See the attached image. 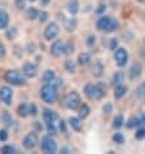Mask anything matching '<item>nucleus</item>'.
<instances>
[{
    "mask_svg": "<svg viewBox=\"0 0 145 154\" xmlns=\"http://www.w3.org/2000/svg\"><path fill=\"white\" fill-rule=\"evenodd\" d=\"M23 74L27 76V78H34L36 75V67L32 65L31 62H26L23 65Z\"/></svg>",
    "mask_w": 145,
    "mask_h": 154,
    "instance_id": "14",
    "label": "nucleus"
},
{
    "mask_svg": "<svg viewBox=\"0 0 145 154\" xmlns=\"http://www.w3.org/2000/svg\"><path fill=\"white\" fill-rule=\"evenodd\" d=\"M66 106L70 110H75L80 106V96L76 92H70L66 97Z\"/></svg>",
    "mask_w": 145,
    "mask_h": 154,
    "instance_id": "4",
    "label": "nucleus"
},
{
    "mask_svg": "<svg viewBox=\"0 0 145 154\" xmlns=\"http://www.w3.org/2000/svg\"><path fill=\"white\" fill-rule=\"evenodd\" d=\"M135 137L137 140L145 139V128H140V130H137V132L135 134Z\"/></svg>",
    "mask_w": 145,
    "mask_h": 154,
    "instance_id": "37",
    "label": "nucleus"
},
{
    "mask_svg": "<svg viewBox=\"0 0 145 154\" xmlns=\"http://www.w3.org/2000/svg\"><path fill=\"white\" fill-rule=\"evenodd\" d=\"M8 139V132L5 130H2L0 131V141H5Z\"/></svg>",
    "mask_w": 145,
    "mask_h": 154,
    "instance_id": "41",
    "label": "nucleus"
},
{
    "mask_svg": "<svg viewBox=\"0 0 145 154\" xmlns=\"http://www.w3.org/2000/svg\"><path fill=\"white\" fill-rule=\"evenodd\" d=\"M60 128H61V130H62L63 132H66V127H65V123H63V122L60 123Z\"/></svg>",
    "mask_w": 145,
    "mask_h": 154,
    "instance_id": "48",
    "label": "nucleus"
},
{
    "mask_svg": "<svg viewBox=\"0 0 145 154\" xmlns=\"http://www.w3.org/2000/svg\"><path fill=\"white\" fill-rule=\"evenodd\" d=\"M65 70L67 72H74L75 71V65L71 60H66L65 61Z\"/></svg>",
    "mask_w": 145,
    "mask_h": 154,
    "instance_id": "29",
    "label": "nucleus"
},
{
    "mask_svg": "<svg viewBox=\"0 0 145 154\" xmlns=\"http://www.w3.org/2000/svg\"><path fill=\"white\" fill-rule=\"evenodd\" d=\"M2 118H3L4 125H7V126H11L12 125V117H11V114L8 113V112H4Z\"/></svg>",
    "mask_w": 145,
    "mask_h": 154,
    "instance_id": "33",
    "label": "nucleus"
},
{
    "mask_svg": "<svg viewBox=\"0 0 145 154\" xmlns=\"http://www.w3.org/2000/svg\"><path fill=\"white\" fill-rule=\"evenodd\" d=\"M38 16H39V21H40V22H45V21L48 20V13H47V12H40Z\"/></svg>",
    "mask_w": 145,
    "mask_h": 154,
    "instance_id": "40",
    "label": "nucleus"
},
{
    "mask_svg": "<svg viewBox=\"0 0 145 154\" xmlns=\"http://www.w3.org/2000/svg\"><path fill=\"white\" fill-rule=\"evenodd\" d=\"M30 2H35V0H30Z\"/></svg>",
    "mask_w": 145,
    "mask_h": 154,
    "instance_id": "54",
    "label": "nucleus"
},
{
    "mask_svg": "<svg viewBox=\"0 0 145 154\" xmlns=\"http://www.w3.org/2000/svg\"><path fill=\"white\" fill-rule=\"evenodd\" d=\"M9 23V16L7 12L0 11V29H5Z\"/></svg>",
    "mask_w": 145,
    "mask_h": 154,
    "instance_id": "19",
    "label": "nucleus"
},
{
    "mask_svg": "<svg viewBox=\"0 0 145 154\" xmlns=\"http://www.w3.org/2000/svg\"><path fill=\"white\" fill-rule=\"evenodd\" d=\"M95 42H96V38L93 36V35L88 36V39H87V44L88 45H93V44H95Z\"/></svg>",
    "mask_w": 145,
    "mask_h": 154,
    "instance_id": "43",
    "label": "nucleus"
},
{
    "mask_svg": "<svg viewBox=\"0 0 145 154\" xmlns=\"http://www.w3.org/2000/svg\"><path fill=\"white\" fill-rule=\"evenodd\" d=\"M0 100L5 105H11L12 102V89L9 87H2L0 88Z\"/></svg>",
    "mask_w": 145,
    "mask_h": 154,
    "instance_id": "10",
    "label": "nucleus"
},
{
    "mask_svg": "<svg viewBox=\"0 0 145 154\" xmlns=\"http://www.w3.org/2000/svg\"><path fill=\"white\" fill-rule=\"evenodd\" d=\"M0 150H2L3 154H14V153H17L16 149L13 146H11V145H5V146H3Z\"/></svg>",
    "mask_w": 145,
    "mask_h": 154,
    "instance_id": "32",
    "label": "nucleus"
},
{
    "mask_svg": "<svg viewBox=\"0 0 145 154\" xmlns=\"http://www.w3.org/2000/svg\"><path fill=\"white\" fill-rule=\"evenodd\" d=\"M106 95V85L104 83H97L93 85V98L95 100H101Z\"/></svg>",
    "mask_w": 145,
    "mask_h": 154,
    "instance_id": "9",
    "label": "nucleus"
},
{
    "mask_svg": "<svg viewBox=\"0 0 145 154\" xmlns=\"http://www.w3.org/2000/svg\"><path fill=\"white\" fill-rule=\"evenodd\" d=\"M35 52V44H29V53Z\"/></svg>",
    "mask_w": 145,
    "mask_h": 154,
    "instance_id": "47",
    "label": "nucleus"
},
{
    "mask_svg": "<svg viewBox=\"0 0 145 154\" xmlns=\"http://www.w3.org/2000/svg\"><path fill=\"white\" fill-rule=\"evenodd\" d=\"M114 58L118 66H125L127 61H128V53L125 48H117L116 53H114Z\"/></svg>",
    "mask_w": 145,
    "mask_h": 154,
    "instance_id": "8",
    "label": "nucleus"
},
{
    "mask_svg": "<svg viewBox=\"0 0 145 154\" xmlns=\"http://www.w3.org/2000/svg\"><path fill=\"white\" fill-rule=\"evenodd\" d=\"M17 34H18V32H17V29H16V27H12V29H9V30L7 31V38H8L9 40H11V39H16Z\"/></svg>",
    "mask_w": 145,
    "mask_h": 154,
    "instance_id": "34",
    "label": "nucleus"
},
{
    "mask_svg": "<svg viewBox=\"0 0 145 154\" xmlns=\"http://www.w3.org/2000/svg\"><path fill=\"white\" fill-rule=\"evenodd\" d=\"M72 52H74V44H72L71 42L66 43V44L63 45V53L65 54H71Z\"/></svg>",
    "mask_w": 145,
    "mask_h": 154,
    "instance_id": "31",
    "label": "nucleus"
},
{
    "mask_svg": "<svg viewBox=\"0 0 145 154\" xmlns=\"http://www.w3.org/2000/svg\"><path fill=\"white\" fill-rule=\"evenodd\" d=\"M123 122H125V119H123V115H117V117L114 118L113 127H114V128H119V127H122Z\"/></svg>",
    "mask_w": 145,
    "mask_h": 154,
    "instance_id": "28",
    "label": "nucleus"
},
{
    "mask_svg": "<svg viewBox=\"0 0 145 154\" xmlns=\"http://www.w3.org/2000/svg\"><path fill=\"white\" fill-rule=\"evenodd\" d=\"M58 32H60L58 25L56 22H51L44 30V38L47 40H52V39H54V38H57Z\"/></svg>",
    "mask_w": 145,
    "mask_h": 154,
    "instance_id": "6",
    "label": "nucleus"
},
{
    "mask_svg": "<svg viewBox=\"0 0 145 154\" xmlns=\"http://www.w3.org/2000/svg\"><path fill=\"white\" fill-rule=\"evenodd\" d=\"M122 80H123V74L121 71H117V72H114V75H113V78H112V83L113 85H119L122 83Z\"/></svg>",
    "mask_w": 145,
    "mask_h": 154,
    "instance_id": "22",
    "label": "nucleus"
},
{
    "mask_svg": "<svg viewBox=\"0 0 145 154\" xmlns=\"http://www.w3.org/2000/svg\"><path fill=\"white\" fill-rule=\"evenodd\" d=\"M14 4L17 9H23L25 8V0H14Z\"/></svg>",
    "mask_w": 145,
    "mask_h": 154,
    "instance_id": "39",
    "label": "nucleus"
},
{
    "mask_svg": "<svg viewBox=\"0 0 145 154\" xmlns=\"http://www.w3.org/2000/svg\"><path fill=\"white\" fill-rule=\"evenodd\" d=\"M5 57V48H4V45L0 43V58H4Z\"/></svg>",
    "mask_w": 145,
    "mask_h": 154,
    "instance_id": "44",
    "label": "nucleus"
},
{
    "mask_svg": "<svg viewBox=\"0 0 145 154\" xmlns=\"http://www.w3.org/2000/svg\"><path fill=\"white\" fill-rule=\"evenodd\" d=\"M18 49H20V47L16 45V47H14V53H16V56H17V57H22V51L20 52Z\"/></svg>",
    "mask_w": 145,
    "mask_h": 154,
    "instance_id": "46",
    "label": "nucleus"
},
{
    "mask_svg": "<svg viewBox=\"0 0 145 154\" xmlns=\"http://www.w3.org/2000/svg\"><path fill=\"white\" fill-rule=\"evenodd\" d=\"M92 74H93V76H97V78L104 74V66H102L101 62H96L95 65L92 66Z\"/></svg>",
    "mask_w": 145,
    "mask_h": 154,
    "instance_id": "17",
    "label": "nucleus"
},
{
    "mask_svg": "<svg viewBox=\"0 0 145 154\" xmlns=\"http://www.w3.org/2000/svg\"><path fill=\"white\" fill-rule=\"evenodd\" d=\"M139 2H140V3H144V2H145V0H139Z\"/></svg>",
    "mask_w": 145,
    "mask_h": 154,
    "instance_id": "53",
    "label": "nucleus"
},
{
    "mask_svg": "<svg viewBox=\"0 0 145 154\" xmlns=\"http://www.w3.org/2000/svg\"><path fill=\"white\" fill-rule=\"evenodd\" d=\"M29 114L32 115V117L38 114V109H36V105L35 104H31V105L29 106Z\"/></svg>",
    "mask_w": 145,
    "mask_h": 154,
    "instance_id": "38",
    "label": "nucleus"
},
{
    "mask_svg": "<svg viewBox=\"0 0 145 154\" xmlns=\"http://www.w3.org/2000/svg\"><path fill=\"white\" fill-rule=\"evenodd\" d=\"M17 112H18V115H21V117H26V115H29V106L25 104H21Z\"/></svg>",
    "mask_w": 145,
    "mask_h": 154,
    "instance_id": "25",
    "label": "nucleus"
},
{
    "mask_svg": "<svg viewBox=\"0 0 145 154\" xmlns=\"http://www.w3.org/2000/svg\"><path fill=\"white\" fill-rule=\"evenodd\" d=\"M76 25H78V22H76L75 18H70V20L65 21V29L67 30V31H74V30L76 29Z\"/></svg>",
    "mask_w": 145,
    "mask_h": 154,
    "instance_id": "20",
    "label": "nucleus"
},
{
    "mask_svg": "<svg viewBox=\"0 0 145 154\" xmlns=\"http://www.w3.org/2000/svg\"><path fill=\"white\" fill-rule=\"evenodd\" d=\"M47 130H48V135H52V136H54V135L57 134L56 127H54L53 123H48V125H47Z\"/></svg>",
    "mask_w": 145,
    "mask_h": 154,
    "instance_id": "36",
    "label": "nucleus"
},
{
    "mask_svg": "<svg viewBox=\"0 0 145 154\" xmlns=\"http://www.w3.org/2000/svg\"><path fill=\"white\" fill-rule=\"evenodd\" d=\"M40 97L47 104H54L57 100V87L52 83H47L40 89Z\"/></svg>",
    "mask_w": 145,
    "mask_h": 154,
    "instance_id": "1",
    "label": "nucleus"
},
{
    "mask_svg": "<svg viewBox=\"0 0 145 154\" xmlns=\"http://www.w3.org/2000/svg\"><path fill=\"white\" fill-rule=\"evenodd\" d=\"M63 45L65 43H62L61 40H56L51 47V54L54 57H60L63 53Z\"/></svg>",
    "mask_w": 145,
    "mask_h": 154,
    "instance_id": "11",
    "label": "nucleus"
},
{
    "mask_svg": "<svg viewBox=\"0 0 145 154\" xmlns=\"http://www.w3.org/2000/svg\"><path fill=\"white\" fill-rule=\"evenodd\" d=\"M113 141L117 144H123L125 143V137H123L122 134H114L113 135Z\"/></svg>",
    "mask_w": 145,
    "mask_h": 154,
    "instance_id": "35",
    "label": "nucleus"
},
{
    "mask_svg": "<svg viewBox=\"0 0 145 154\" xmlns=\"http://www.w3.org/2000/svg\"><path fill=\"white\" fill-rule=\"evenodd\" d=\"M102 11H105V5H100L99 9H97V13H101Z\"/></svg>",
    "mask_w": 145,
    "mask_h": 154,
    "instance_id": "49",
    "label": "nucleus"
},
{
    "mask_svg": "<svg viewBox=\"0 0 145 154\" xmlns=\"http://www.w3.org/2000/svg\"><path fill=\"white\" fill-rule=\"evenodd\" d=\"M48 3H49V0H40V4H42V5H47Z\"/></svg>",
    "mask_w": 145,
    "mask_h": 154,
    "instance_id": "51",
    "label": "nucleus"
},
{
    "mask_svg": "<svg viewBox=\"0 0 145 154\" xmlns=\"http://www.w3.org/2000/svg\"><path fill=\"white\" fill-rule=\"evenodd\" d=\"M102 112H104L105 114H109L110 112H112V105H110V104H106L104 108H102Z\"/></svg>",
    "mask_w": 145,
    "mask_h": 154,
    "instance_id": "42",
    "label": "nucleus"
},
{
    "mask_svg": "<svg viewBox=\"0 0 145 154\" xmlns=\"http://www.w3.org/2000/svg\"><path fill=\"white\" fill-rule=\"evenodd\" d=\"M22 144H23V148L25 149H27V150H31V149L35 148L36 144H38V135L35 134V132H30V134H27L26 136H25Z\"/></svg>",
    "mask_w": 145,
    "mask_h": 154,
    "instance_id": "7",
    "label": "nucleus"
},
{
    "mask_svg": "<svg viewBox=\"0 0 145 154\" xmlns=\"http://www.w3.org/2000/svg\"><path fill=\"white\" fill-rule=\"evenodd\" d=\"M42 150L47 154H52V153H56L57 150V145L54 143V140H52L51 137H44L42 140Z\"/></svg>",
    "mask_w": 145,
    "mask_h": 154,
    "instance_id": "5",
    "label": "nucleus"
},
{
    "mask_svg": "<svg viewBox=\"0 0 145 154\" xmlns=\"http://www.w3.org/2000/svg\"><path fill=\"white\" fill-rule=\"evenodd\" d=\"M139 125H140V119H137V118H130V119H128V122L126 123V126L128 127V128L137 127Z\"/></svg>",
    "mask_w": 145,
    "mask_h": 154,
    "instance_id": "30",
    "label": "nucleus"
},
{
    "mask_svg": "<svg viewBox=\"0 0 145 154\" xmlns=\"http://www.w3.org/2000/svg\"><path fill=\"white\" fill-rule=\"evenodd\" d=\"M61 153H65V154L69 153V149H67V148H62V149H61Z\"/></svg>",
    "mask_w": 145,
    "mask_h": 154,
    "instance_id": "52",
    "label": "nucleus"
},
{
    "mask_svg": "<svg viewBox=\"0 0 145 154\" xmlns=\"http://www.w3.org/2000/svg\"><path fill=\"white\" fill-rule=\"evenodd\" d=\"M141 72H143V66H141V63L136 62V63H134V65L131 66L128 76H130L131 80H135V79H137L139 76L141 75Z\"/></svg>",
    "mask_w": 145,
    "mask_h": 154,
    "instance_id": "12",
    "label": "nucleus"
},
{
    "mask_svg": "<svg viewBox=\"0 0 145 154\" xmlns=\"http://www.w3.org/2000/svg\"><path fill=\"white\" fill-rule=\"evenodd\" d=\"M84 93H86V96L89 100H92L93 98V84H87L86 87H84Z\"/></svg>",
    "mask_w": 145,
    "mask_h": 154,
    "instance_id": "27",
    "label": "nucleus"
},
{
    "mask_svg": "<svg viewBox=\"0 0 145 154\" xmlns=\"http://www.w3.org/2000/svg\"><path fill=\"white\" fill-rule=\"evenodd\" d=\"M117 45H118V42L116 39H112V42H110V49H117Z\"/></svg>",
    "mask_w": 145,
    "mask_h": 154,
    "instance_id": "45",
    "label": "nucleus"
},
{
    "mask_svg": "<svg viewBox=\"0 0 145 154\" xmlns=\"http://www.w3.org/2000/svg\"><path fill=\"white\" fill-rule=\"evenodd\" d=\"M96 26L99 30H101V31H105V32H113L116 31L117 27H118V22L116 20H113L112 17H108V16H104L101 17V18H99V21H97Z\"/></svg>",
    "mask_w": 145,
    "mask_h": 154,
    "instance_id": "2",
    "label": "nucleus"
},
{
    "mask_svg": "<svg viewBox=\"0 0 145 154\" xmlns=\"http://www.w3.org/2000/svg\"><path fill=\"white\" fill-rule=\"evenodd\" d=\"M144 43H145V39H144Z\"/></svg>",
    "mask_w": 145,
    "mask_h": 154,
    "instance_id": "55",
    "label": "nucleus"
},
{
    "mask_svg": "<svg viewBox=\"0 0 145 154\" xmlns=\"http://www.w3.org/2000/svg\"><path fill=\"white\" fill-rule=\"evenodd\" d=\"M67 9L71 14H76L79 12V2L78 0H70L67 4Z\"/></svg>",
    "mask_w": 145,
    "mask_h": 154,
    "instance_id": "18",
    "label": "nucleus"
},
{
    "mask_svg": "<svg viewBox=\"0 0 145 154\" xmlns=\"http://www.w3.org/2000/svg\"><path fill=\"white\" fill-rule=\"evenodd\" d=\"M89 60H91V56H89V53L83 52V53L79 54L78 62H79V65H87V63L89 62Z\"/></svg>",
    "mask_w": 145,
    "mask_h": 154,
    "instance_id": "21",
    "label": "nucleus"
},
{
    "mask_svg": "<svg viewBox=\"0 0 145 154\" xmlns=\"http://www.w3.org/2000/svg\"><path fill=\"white\" fill-rule=\"evenodd\" d=\"M88 114H89V106L87 104H83L82 106H80V109H79V117L80 118H86Z\"/></svg>",
    "mask_w": 145,
    "mask_h": 154,
    "instance_id": "24",
    "label": "nucleus"
},
{
    "mask_svg": "<svg viewBox=\"0 0 145 154\" xmlns=\"http://www.w3.org/2000/svg\"><path fill=\"white\" fill-rule=\"evenodd\" d=\"M140 123H143V125H145V113L143 114V117L140 118Z\"/></svg>",
    "mask_w": 145,
    "mask_h": 154,
    "instance_id": "50",
    "label": "nucleus"
},
{
    "mask_svg": "<svg viewBox=\"0 0 145 154\" xmlns=\"http://www.w3.org/2000/svg\"><path fill=\"white\" fill-rule=\"evenodd\" d=\"M54 78H56V75H54V72L52 70H47L43 74V82H45V83H49L51 80H53Z\"/></svg>",
    "mask_w": 145,
    "mask_h": 154,
    "instance_id": "23",
    "label": "nucleus"
},
{
    "mask_svg": "<svg viewBox=\"0 0 145 154\" xmlns=\"http://www.w3.org/2000/svg\"><path fill=\"white\" fill-rule=\"evenodd\" d=\"M70 126H71V128L74 131H76V132H80L82 131V128H83V125H82V121H80V118H75V117H72V118H70Z\"/></svg>",
    "mask_w": 145,
    "mask_h": 154,
    "instance_id": "15",
    "label": "nucleus"
},
{
    "mask_svg": "<svg viewBox=\"0 0 145 154\" xmlns=\"http://www.w3.org/2000/svg\"><path fill=\"white\" fill-rule=\"evenodd\" d=\"M5 80L13 85H23L26 83L25 76L17 70H9L5 72Z\"/></svg>",
    "mask_w": 145,
    "mask_h": 154,
    "instance_id": "3",
    "label": "nucleus"
},
{
    "mask_svg": "<svg viewBox=\"0 0 145 154\" xmlns=\"http://www.w3.org/2000/svg\"><path fill=\"white\" fill-rule=\"evenodd\" d=\"M57 118H58L57 113H54V112H52V110H49V109L44 110L43 119H44V122L47 123V125H48V123H54L57 121Z\"/></svg>",
    "mask_w": 145,
    "mask_h": 154,
    "instance_id": "13",
    "label": "nucleus"
},
{
    "mask_svg": "<svg viewBox=\"0 0 145 154\" xmlns=\"http://www.w3.org/2000/svg\"><path fill=\"white\" fill-rule=\"evenodd\" d=\"M126 92H127L126 85H122V84L116 85V89H114V97L116 98H122L123 96L126 95Z\"/></svg>",
    "mask_w": 145,
    "mask_h": 154,
    "instance_id": "16",
    "label": "nucleus"
},
{
    "mask_svg": "<svg viewBox=\"0 0 145 154\" xmlns=\"http://www.w3.org/2000/svg\"><path fill=\"white\" fill-rule=\"evenodd\" d=\"M38 11L35 9V8H29L27 9V13H26V16H27V18L29 20H35V18H38Z\"/></svg>",
    "mask_w": 145,
    "mask_h": 154,
    "instance_id": "26",
    "label": "nucleus"
}]
</instances>
